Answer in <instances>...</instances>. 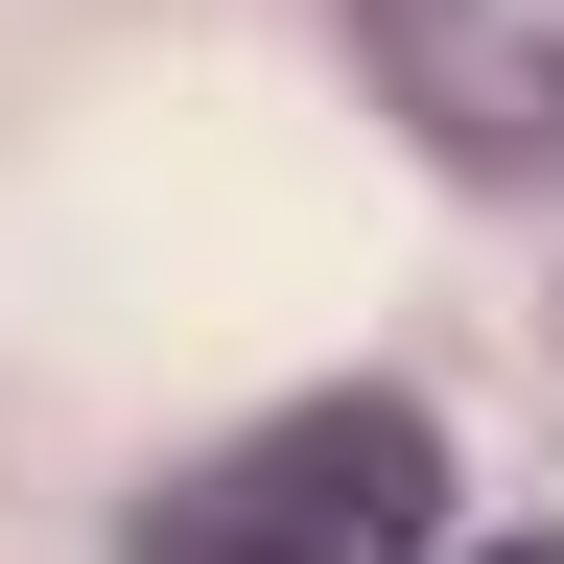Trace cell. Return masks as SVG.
<instances>
[{
    "label": "cell",
    "mask_w": 564,
    "mask_h": 564,
    "mask_svg": "<svg viewBox=\"0 0 564 564\" xmlns=\"http://www.w3.org/2000/svg\"><path fill=\"white\" fill-rule=\"evenodd\" d=\"M141 564H447V423H423V400L236 423L212 470L141 494Z\"/></svg>",
    "instance_id": "cell-1"
},
{
    "label": "cell",
    "mask_w": 564,
    "mask_h": 564,
    "mask_svg": "<svg viewBox=\"0 0 564 564\" xmlns=\"http://www.w3.org/2000/svg\"><path fill=\"white\" fill-rule=\"evenodd\" d=\"M470 564H564V518H541V541H470Z\"/></svg>",
    "instance_id": "cell-2"
},
{
    "label": "cell",
    "mask_w": 564,
    "mask_h": 564,
    "mask_svg": "<svg viewBox=\"0 0 564 564\" xmlns=\"http://www.w3.org/2000/svg\"><path fill=\"white\" fill-rule=\"evenodd\" d=\"M518 118H541V141H564V70H541V95H518Z\"/></svg>",
    "instance_id": "cell-3"
}]
</instances>
